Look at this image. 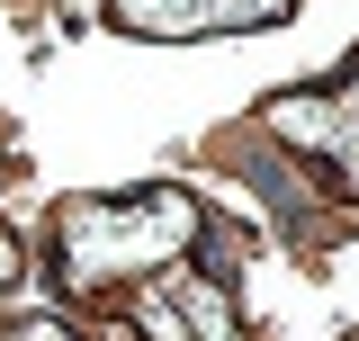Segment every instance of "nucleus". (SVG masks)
<instances>
[{
	"mask_svg": "<svg viewBox=\"0 0 359 341\" xmlns=\"http://www.w3.org/2000/svg\"><path fill=\"white\" fill-rule=\"evenodd\" d=\"M198 234V198L180 189H135V198H72L54 215V269L63 288H117L171 269Z\"/></svg>",
	"mask_w": 359,
	"mask_h": 341,
	"instance_id": "f257e3e1",
	"label": "nucleus"
},
{
	"mask_svg": "<svg viewBox=\"0 0 359 341\" xmlns=\"http://www.w3.org/2000/svg\"><path fill=\"white\" fill-rule=\"evenodd\" d=\"M117 27H153V36H198V27H261L287 18V0H108Z\"/></svg>",
	"mask_w": 359,
	"mask_h": 341,
	"instance_id": "f03ea898",
	"label": "nucleus"
},
{
	"mask_svg": "<svg viewBox=\"0 0 359 341\" xmlns=\"http://www.w3.org/2000/svg\"><path fill=\"white\" fill-rule=\"evenodd\" d=\"M9 288H18V243L0 234V297H9Z\"/></svg>",
	"mask_w": 359,
	"mask_h": 341,
	"instance_id": "7ed1b4c3",
	"label": "nucleus"
},
{
	"mask_svg": "<svg viewBox=\"0 0 359 341\" xmlns=\"http://www.w3.org/2000/svg\"><path fill=\"white\" fill-rule=\"evenodd\" d=\"M341 99H351V117H359V54H351V72H341Z\"/></svg>",
	"mask_w": 359,
	"mask_h": 341,
	"instance_id": "20e7f679",
	"label": "nucleus"
}]
</instances>
